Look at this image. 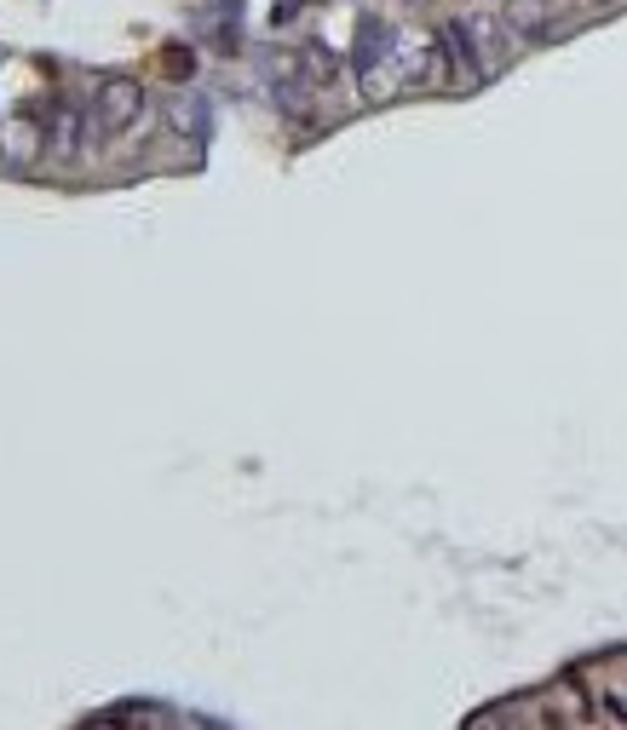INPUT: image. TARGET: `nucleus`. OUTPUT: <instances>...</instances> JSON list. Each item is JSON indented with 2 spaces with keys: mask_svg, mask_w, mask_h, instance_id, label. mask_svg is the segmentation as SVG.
<instances>
[{
  "mask_svg": "<svg viewBox=\"0 0 627 730\" xmlns=\"http://www.w3.org/2000/svg\"><path fill=\"white\" fill-rule=\"evenodd\" d=\"M461 23H466V35H472V46H478V58H484L489 75H501V69L518 58V46H524L507 29V18H501V12H466Z\"/></svg>",
  "mask_w": 627,
  "mask_h": 730,
  "instance_id": "7ed1b4c3",
  "label": "nucleus"
},
{
  "mask_svg": "<svg viewBox=\"0 0 627 730\" xmlns=\"http://www.w3.org/2000/svg\"><path fill=\"white\" fill-rule=\"evenodd\" d=\"M604 713H610V719H627V696H622V690H610V702H604Z\"/></svg>",
  "mask_w": 627,
  "mask_h": 730,
  "instance_id": "f8f14e48",
  "label": "nucleus"
},
{
  "mask_svg": "<svg viewBox=\"0 0 627 730\" xmlns=\"http://www.w3.org/2000/svg\"><path fill=\"white\" fill-rule=\"evenodd\" d=\"M173 708H110V713H93V725H167Z\"/></svg>",
  "mask_w": 627,
  "mask_h": 730,
  "instance_id": "9b49d317",
  "label": "nucleus"
},
{
  "mask_svg": "<svg viewBox=\"0 0 627 730\" xmlns=\"http://www.w3.org/2000/svg\"><path fill=\"white\" fill-rule=\"evenodd\" d=\"M438 52H443V69H449L455 87H478V81H489V69H484V58H478V46H472V35H466L461 18L438 29Z\"/></svg>",
  "mask_w": 627,
  "mask_h": 730,
  "instance_id": "20e7f679",
  "label": "nucleus"
},
{
  "mask_svg": "<svg viewBox=\"0 0 627 730\" xmlns=\"http://www.w3.org/2000/svg\"><path fill=\"white\" fill-rule=\"evenodd\" d=\"M162 75L173 87H190V81H196V52H190L185 41H167L162 46Z\"/></svg>",
  "mask_w": 627,
  "mask_h": 730,
  "instance_id": "9d476101",
  "label": "nucleus"
},
{
  "mask_svg": "<svg viewBox=\"0 0 627 730\" xmlns=\"http://www.w3.org/2000/svg\"><path fill=\"white\" fill-rule=\"evenodd\" d=\"M87 110H93V133L98 138H121L127 127H139L144 115H150V98L133 75H110V81H98V92L87 98Z\"/></svg>",
  "mask_w": 627,
  "mask_h": 730,
  "instance_id": "f03ea898",
  "label": "nucleus"
},
{
  "mask_svg": "<svg viewBox=\"0 0 627 730\" xmlns=\"http://www.w3.org/2000/svg\"><path fill=\"white\" fill-rule=\"evenodd\" d=\"M351 75H357L363 98H374V104L397 92V35L380 18L357 23V41H351Z\"/></svg>",
  "mask_w": 627,
  "mask_h": 730,
  "instance_id": "f257e3e1",
  "label": "nucleus"
},
{
  "mask_svg": "<svg viewBox=\"0 0 627 730\" xmlns=\"http://www.w3.org/2000/svg\"><path fill=\"white\" fill-rule=\"evenodd\" d=\"M6 161H35L41 156V150H47V121H35V115H12V121H6Z\"/></svg>",
  "mask_w": 627,
  "mask_h": 730,
  "instance_id": "0eeeda50",
  "label": "nucleus"
},
{
  "mask_svg": "<svg viewBox=\"0 0 627 730\" xmlns=\"http://www.w3.org/2000/svg\"><path fill=\"white\" fill-rule=\"evenodd\" d=\"M162 110H167V127L185 138V144H202V138H208V104H202L196 92H167Z\"/></svg>",
  "mask_w": 627,
  "mask_h": 730,
  "instance_id": "423d86ee",
  "label": "nucleus"
},
{
  "mask_svg": "<svg viewBox=\"0 0 627 730\" xmlns=\"http://www.w3.org/2000/svg\"><path fill=\"white\" fill-rule=\"evenodd\" d=\"M501 18H507V29L518 35V41H535V35L553 29V6H547V0H507Z\"/></svg>",
  "mask_w": 627,
  "mask_h": 730,
  "instance_id": "6e6552de",
  "label": "nucleus"
},
{
  "mask_svg": "<svg viewBox=\"0 0 627 730\" xmlns=\"http://www.w3.org/2000/svg\"><path fill=\"white\" fill-rule=\"evenodd\" d=\"M87 127H93V110H81L75 98H58V104H52V121H47V144L58 156H81Z\"/></svg>",
  "mask_w": 627,
  "mask_h": 730,
  "instance_id": "39448f33",
  "label": "nucleus"
},
{
  "mask_svg": "<svg viewBox=\"0 0 627 730\" xmlns=\"http://www.w3.org/2000/svg\"><path fill=\"white\" fill-rule=\"evenodd\" d=\"M300 64H305V75H311V87H317V92L334 87V75H340V58H334V52H328L323 41L300 46Z\"/></svg>",
  "mask_w": 627,
  "mask_h": 730,
  "instance_id": "1a4fd4ad",
  "label": "nucleus"
},
{
  "mask_svg": "<svg viewBox=\"0 0 627 730\" xmlns=\"http://www.w3.org/2000/svg\"><path fill=\"white\" fill-rule=\"evenodd\" d=\"M300 6H305V0H288V6H277V23H294V18H300Z\"/></svg>",
  "mask_w": 627,
  "mask_h": 730,
  "instance_id": "ddd939ff",
  "label": "nucleus"
}]
</instances>
